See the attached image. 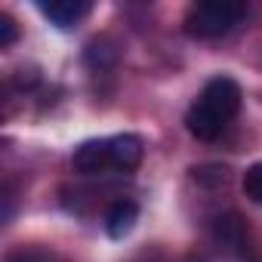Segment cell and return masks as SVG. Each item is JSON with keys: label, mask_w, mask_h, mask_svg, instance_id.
<instances>
[{"label": "cell", "mask_w": 262, "mask_h": 262, "mask_svg": "<svg viewBox=\"0 0 262 262\" xmlns=\"http://www.w3.org/2000/svg\"><path fill=\"white\" fill-rule=\"evenodd\" d=\"M136 222H139V204L129 201V198H117V201L105 210V231H108V237H114V241L126 237L129 231L136 228Z\"/></svg>", "instance_id": "obj_5"}, {"label": "cell", "mask_w": 262, "mask_h": 262, "mask_svg": "<svg viewBox=\"0 0 262 262\" xmlns=\"http://www.w3.org/2000/svg\"><path fill=\"white\" fill-rule=\"evenodd\" d=\"M145 158V142L133 133L108 136V170L114 173H133Z\"/></svg>", "instance_id": "obj_4"}, {"label": "cell", "mask_w": 262, "mask_h": 262, "mask_svg": "<svg viewBox=\"0 0 262 262\" xmlns=\"http://www.w3.org/2000/svg\"><path fill=\"white\" fill-rule=\"evenodd\" d=\"M7 262H65V259L43 250V247H19L7 256Z\"/></svg>", "instance_id": "obj_8"}, {"label": "cell", "mask_w": 262, "mask_h": 262, "mask_svg": "<svg viewBox=\"0 0 262 262\" xmlns=\"http://www.w3.org/2000/svg\"><path fill=\"white\" fill-rule=\"evenodd\" d=\"M133 262H167V259H164V253H161V250H142Z\"/></svg>", "instance_id": "obj_12"}, {"label": "cell", "mask_w": 262, "mask_h": 262, "mask_svg": "<svg viewBox=\"0 0 262 262\" xmlns=\"http://www.w3.org/2000/svg\"><path fill=\"white\" fill-rule=\"evenodd\" d=\"M117 47H114V40H108V37H96L90 47H86V53H83V62H86V68L90 71H96V74H102V71H111L114 65H117Z\"/></svg>", "instance_id": "obj_7"}, {"label": "cell", "mask_w": 262, "mask_h": 262, "mask_svg": "<svg viewBox=\"0 0 262 262\" xmlns=\"http://www.w3.org/2000/svg\"><path fill=\"white\" fill-rule=\"evenodd\" d=\"M10 83H16L19 90H28V86L37 83V71H34V68H19V71L10 77Z\"/></svg>", "instance_id": "obj_11"}, {"label": "cell", "mask_w": 262, "mask_h": 262, "mask_svg": "<svg viewBox=\"0 0 262 262\" xmlns=\"http://www.w3.org/2000/svg\"><path fill=\"white\" fill-rule=\"evenodd\" d=\"M213 241L222 253L234 256V259H247L253 253V237H250V228L247 222L237 216V213H222L216 216L213 222Z\"/></svg>", "instance_id": "obj_3"}, {"label": "cell", "mask_w": 262, "mask_h": 262, "mask_svg": "<svg viewBox=\"0 0 262 262\" xmlns=\"http://www.w3.org/2000/svg\"><path fill=\"white\" fill-rule=\"evenodd\" d=\"M90 4L86 0H50V4H40V13L56 25V28H74L90 16Z\"/></svg>", "instance_id": "obj_6"}, {"label": "cell", "mask_w": 262, "mask_h": 262, "mask_svg": "<svg viewBox=\"0 0 262 262\" xmlns=\"http://www.w3.org/2000/svg\"><path fill=\"white\" fill-rule=\"evenodd\" d=\"M244 16H247L244 4H231V0H204V4H194L185 13V31L191 37H201V40L225 37L228 31H234L241 25Z\"/></svg>", "instance_id": "obj_2"}, {"label": "cell", "mask_w": 262, "mask_h": 262, "mask_svg": "<svg viewBox=\"0 0 262 262\" xmlns=\"http://www.w3.org/2000/svg\"><path fill=\"white\" fill-rule=\"evenodd\" d=\"M19 37V28L13 22V16H0V50H10Z\"/></svg>", "instance_id": "obj_10"}, {"label": "cell", "mask_w": 262, "mask_h": 262, "mask_svg": "<svg viewBox=\"0 0 262 262\" xmlns=\"http://www.w3.org/2000/svg\"><path fill=\"white\" fill-rule=\"evenodd\" d=\"M241 86L237 80L219 74L213 80H207V86L198 93V99L191 102V108L185 111V126L188 133L201 142H213L219 139L228 123L237 117L241 111Z\"/></svg>", "instance_id": "obj_1"}, {"label": "cell", "mask_w": 262, "mask_h": 262, "mask_svg": "<svg viewBox=\"0 0 262 262\" xmlns=\"http://www.w3.org/2000/svg\"><path fill=\"white\" fill-rule=\"evenodd\" d=\"M244 194H247L253 204H262V161L253 164V167L244 173Z\"/></svg>", "instance_id": "obj_9"}, {"label": "cell", "mask_w": 262, "mask_h": 262, "mask_svg": "<svg viewBox=\"0 0 262 262\" xmlns=\"http://www.w3.org/2000/svg\"><path fill=\"white\" fill-rule=\"evenodd\" d=\"M188 262H207V259H204V256H191Z\"/></svg>", "instance_id": "obj_13"}]
</instances>
